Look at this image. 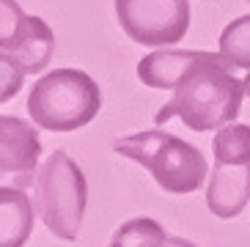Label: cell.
Segmentation results:
<instances>
[{
  "mask_svg": "<svg viewBox=\"0 0 250 247\" xmlns=\"http://www.w3.org/2000/svg\"><path fill=\"white\" fill-rule=\"evenodd\" d=\"M242 96L245 80L234 77V66L220 52L198 50V58L173 88L170 102L157 110L154 124L162 126L170 118H182L192 132L223 129L236 121Z\"/></svg>",
  "mask_w": 250,
  "mask_h": 247,
  "instance_id": "6da1fadb",
  "label": "cell"
},
{
  "mask_svg": "<svg viewBox=\"0 0 250 247\" xmlns=\"http://www.w3.org/2000/svg\"><path fill=\"white\" fill-rule=\"evenodd\" d=\"M113 151L140 162L168 195H190L204 187L209 162L198 145L162 129L135 132L113 143Z\"/></svg>",
  "mask_w": 250,
  "mask_h": 247,
  "instance_id": "7a4b0ae2",
  "label": "cell"
},
{
  "mask_svg": "<svg viewBox=\"0 0 250 247\" xmlns=\"http://www.w3.org/2000/svg\"><path fill=\"white\" fill-rule=\"evenodd\" d=\"M102 110V91L80 69H55L33 82L28 113L39 129L74 132L88 126Z\"/></svg>",
  "mask_w": 250,
  "mask_h": 247,
  "instance_id": "3957f363",
  "label": "cell"
},
{
  "mask_svg": "<svg viewBox=\"0 0 250 247\" xmlns=\"http://www.w3.org/2000/svg\"><path fill=\"white\" fill-rule=\"evenodd\" d=\"M33 206L50 233L63 242H74L83 226L88 184L80 165L66 151H52L47 162L39 167Z\"/></svg>",
  "mask_w": 250,
  "mask_h": 247,
  "instance_id": "277c9868",
  "label": "cell"
},
{
  "mask_svg": "<svg viewBox=\"0 0 250 247\" xmlns=\"http://www.w3.org/2000/svg\"><path fill=\"white\" fill-rule=\"evenodd\" d=\"M0 63L22 74L44 72L55 52V33L42 17H30L14 0H0Z\"/></svg>",
  "mask_w": 250,
  "mask_h": 247,
  "instance_id": "5b68a950",
  "label": "cell"
},
{
  "mask_svg": "<svg viewBox=\"0 0 250 247\" xmlns=\"http://www.w3.org/2000/svg\"><path fill=\"white\" fill-rule=\"evenodd\" d=\"M116 17L135 44L168 47L190 30V0H116Z\"/></svg>",
  "mask_w": 250,
  "mask_h": 247,
  "instance_id": "8992f818",
  "label": "cell"
},
{
  "mask_svg": "<svg viewBox=\"0 0 250 247\" xmlns=\"http://www.w3.org/2000/svg\"><path fill=\"white\" fill-rule=\"evenodd\" d=\"M39 157H42V140H39L36 124L17 116L0 118V176L3 187H28L36 184Z\"/></svg>",
  "mask_w": 250,
  "mask_h": 247,
  "instance_id": "52a82bcc",
  "label": "cell"
},
{
  "mask_svg": "<svg viewBox=\"0 0 250 247\" xmlns=\"http://www.w3.org/2000/svg\"><path fill=\"white\" fill-rule=\"evenodd\" d=\"M250 201V162L214 160L206 187V209L220 220H234Z\"/></svg>",
  "mask_w": 250,
  "mask_h": 247,
  "instance_id": "ba28073f",
  "label": "cell"
},
{
  "mask_svg": "<svg viewBox=\"0 0 250 247\" xmlns=\"http://www.w3.org/2000/svg\"><path fill=\"white\" fill-rule=\"evenodd\" d=\"M198 58V50H154L138 63V77L143 85L157 91H173L179 85L192 61Z\"/></svg>",
  "mask_w": 250,
  "mask_h": 247,
  "instance_id": "9c48e42d",
  "label": "cell"
},
{
  "mask_svg": "<svg viewBox=\"0 0 250 247\" xmlns=\"http://www.w3.org/2000/svg\"><path fill=\"white\" fill-rule=\"evenodd\" d=\"M33 201L20 187H0V247H22L33 233Z\"/></svg>",
  "mask_w": 250,
  "mask_h": 247,
  "instance_id": "30bf717a",
  "label": "cell"
},
{
  "mask_svg": "<svg viewBox=\"0 0 250 247\" xmlns=\"http://www.w3.org/2000/svg\"><path fill=\"white\" fill-rule=\"evenodd\" d=\"M165 228L151 217H135L118 228L110 239V247H168Z\"/></svg>",
  "mask_w": 250,
  "mask_h": 247,
  "instance_id": "8fae6325",
  "label": "cell"
},
{
  "mask_svg": "<svg viewBox=\"0 0 250 247\" xmlns=\"http://www.w3.org/2000/svg\"><path fill=\"white\" fill-rule=\"evenodd\" d=\"M234 69L250 72V14L236 17L223 28L220 50H217Z\"/></svg>",
  "mask_w": 250,
  "mask_h": 247,
  "instance_id": "7c38bea8",
  "label": "cell"
},
{
  "mask_svg": "<svg viewBox=\"0 0 250 247\" xmlns=\"http://www.w3.org/2000/svg\"><path fill=\"white\" fill-rule=\"evenodd\" d=\"M214 160L223 162H250V126L248 124H228L217 129L212 140Z\"/></svg>",
  "mask_w": 250,
  "mask_h": 247,
  "instance_id": "4fadbf2b",
  "label": "cell"
},
{
  "mask_svg": "<svg viewBox=\"0 0 250 247\" xmlns=\"http://www.w3.org/2000/svg\"><path fill=\"white\" fill-rule=\"evenodd\" d=\"M0 69H3V94H0V99H3V102H8V99L20 91L25 74L20 72V69H14L11 63H0Z\"/></svg>",
  "mask_w": 250,
  "mask_h": 247,
  "instance_id": "5bb4252c",
  "label": "cell"
},
{
  "mask_svg": "<svg viewBox=\"0 0 250 247\" xmlns=\"http://www.w3.org/2000/svg\"><path fill=\"white\" fill-rule=\"evenodd\" d=\"M168 247H195V245H192V242H187V239H182V236H170Z\"/></svg>",
  "mask_w": 250,
  "mask_h": 247,
  "instance_id": "9a60e30c",
  "label": "cell"
},
{
  "mask_svg": "<svg viewBox=\"0 0 250 247\" xmlns=\"http://www.w3.org/2000/svg\"><path fill=\"white\" fill-rule=\"evenodd\" d=\"M245 94L250 96V72H248V77H245Z\"/></svg>",
  "mask_w": 250,
  "mask_h": 247,
  "instance_id": "2e32d148",
  "label": "cell"
},
{
  "mask_svg": "<svg viewBox=\"0 0 250 247\" xmlns=\"http://www.w3.org/2000/svg\"><path fill=\"white\" fill-rule=\"evenodd\" d=\"M248 3H250V0H248Z\"/></svg>",
  "mask_w": 250,
  "mask_h": 247,
  "instance_id": "e0dca14e",
  "label": "cell"
}]
</instances>
